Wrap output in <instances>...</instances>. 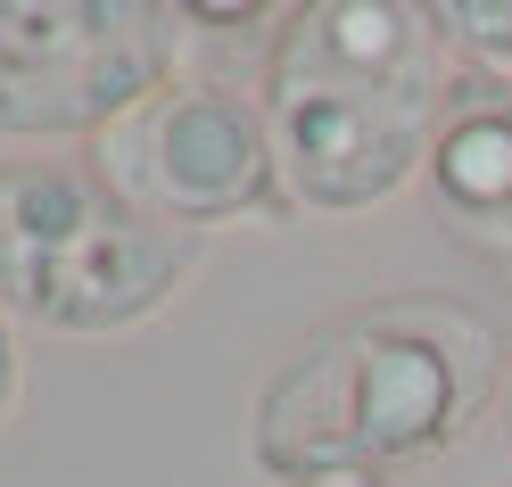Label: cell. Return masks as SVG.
<instances>
[{"instance_id": "10", "label": "cell", "mask_w": 512, "mask_h": 487, "mask_svg": "<svg viewBox=\"0 0 512 487\" xmlns=\"http://www.w3.org/2000/svg\"><path fill=\"white\" fill-rule=\"evenodd\" d=\"M306 487H380V479H306Z\"/></svg>"}, {"instance_id": "4", "label": "cell", "mask_w": 512, "mask_h": 487, "mask_svg": "<svg viewBox=\"0 0 512 487\" xmlns=\"http://www.w3.org/2000/svg\"><path fill=\"white\" fill-rule=\"evenodd\" d=\"M182 25L166 0H0V133H116L174 83Z\"/></svg>"}, {"instance_id": "9", "label": "cell", "mask_w": 512, "mask_h": 487, "mask_svg": "<svg viewBox=\"0 0 512 487\" xmlns=\"http://www.w3.org/2000/svg\"><path fill=\"white\" fill-rule=\"evenodd\" d=\"M190 25H256V9H190Z\"/></svg>"}, {"instance_id": "6", "label": "cell", "mask_w": 512, "mask_h": 487, "mask_svg": "<svg viewBox=\"0 0 512 487\" xmlns=\"http://www.w3.org/2000/svg\"><path fill=\"white\" fill-rule=\"evenodd\" d=\"M422 174L446 232L488 265H512V75H488V67L455 75Z\"/></svg>"}, {"instance_id": "7", "label": "cell", "mask_w": 512, "mask_h": 487, "mask_svg": "<svg viewBox=\"0 0 512 487\" xmlns=\"http://www.w3.org/2000/svg\"><path fill=\"white\" fill-rule=\"evenodd\" d=\"M438 25L455 50H471V67L512 75V0H446Z\"/></svg>"}, {"instance_id": "2", "label": "cell", "mask_w": 512, "mask_h": 487, "mask_svg": "<svg viewBox=\"0 0 512 487\" xmlns=\"http://www.w3.org/2000/svg\"><path fill=\"white\" fill-rule=\"evenodd\" d=\"M455 75L446 25L422 0H298L265 50V133L281 207L364 215L430 166Z\"/></svg>"}, {"instance_id": "1", "label": "cell", "mask_w": 512, "mask_h": 487, "mask_svg": "<svg viewBox=\"0 0 512 487\" xmlns=\"http://www.w3.org/2000/svg\"><path fill=\"white\" fill-rule=\"evenodd\" d=\"M504 380V331L463 298L405 289L314 331L256 397V463L281 487L380 479L463 446Z\"/></svg>"}, {"instance_id": "8", "label": "cell", "mask_w": 512, "mask_h": 487, "mask_svg": "<svg viewBox=\"0 0 512 487\" xmlns=\"http://www.w3.org/2000/svg\"><path fill=\"white\" fill-rule=\"evenodd\" d=\"M17 380H25V372H17V339H9V306H0V421L17 413Z\"/></svg>"}, {"instance_id": "11", "label": "cell", "mask_w": 512, "mask_h": 487, "mask_svg": "<svg viewBox=\"0 0 512 487\" xmlns=\"http://www.w3.org/2000/svg\"><path fill=\"white\" fill-rule=\"evenodd\" d=\"M504 413H512V388H504Z\"/></svg>"}, {"instance_id": "3", "label": "cell", "mask_w": 512, "mask_h": 487, "mask_svg": "<svg viewBox=\"0 0 512 487\" xmlns=\"http://www.w3.org/2000/svg\"><path fill=\"white\" fill-rule=\"evenodd\" d=\"M199 265V232L116 199L91 166H0V306L42 331H133Z\"/></svg>"}, {"instance_id": "5", "label": "cell", "mask_w": 512, "mask_h": 487, "mask_svg": "<svg viewBox=\"0 0 512 487\" xmlns=\"http://www.w3.org/2000/svg\"><path fill=\"white\" fill-rule=\"evenodd\" d=\"M108 190L157 223H240L281 207L265 108L232 83H166L141 116L108 133Z\"/></svg>"}]
</instances>
